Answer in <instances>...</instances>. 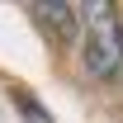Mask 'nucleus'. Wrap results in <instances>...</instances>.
<instances>
[{
  "label": "nucleus",
  "mask_w": 123,
  "mask_h": 123,
  "mask_svg": "<svg viewBox=\"0 0 123 123\" xmlns=\"http://www.w3.org/2000/svg\"><path fill=\"white\" fill-rule=\"evenodd\" d=\"M33 14L43 19V24H52V29H57V38H71V33H76V24H80V5H29Z\"/></svg>",
  "instance_id": "f03ea898"
},
{
  "label": "nucleus",
  "mask_w": 123,
  "mask_h": 123,
  "mask_svg": "<svg viewBox=\"0 0 123 123\" xmlns=\"http://www.w3.org/2000/svg\"><path fill=\"white\" fill-rule=\"evenodd\" d=\"M80 62L95 80H114L123 71V14H118V5H109V0L80 5Z\"/></svg>",
  "instance_id": "f257e3e1"
}]
</instances>
